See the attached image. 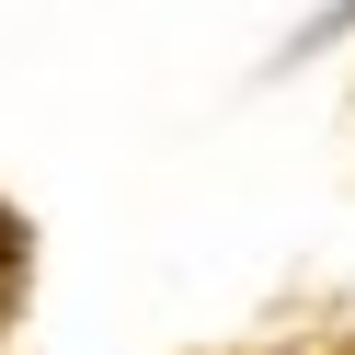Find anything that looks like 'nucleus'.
Masks as SVG:
<instances>
[{"label":"nucleus","instance_id":"nucleus-1","mask_svg":"<svg viewBox=\"0 0 355 355\" xmlns=\"http://www.w3.org/2000/svg\"><path fill=\"white\" fill-rule=\"evenodd\" d=\"M12 286H24V230L0 218V309H12Z\"/></svg>","mask_w":355,"mask_h":355}]
</instances>
